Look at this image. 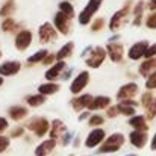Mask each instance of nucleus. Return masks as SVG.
Listing matches in <instances>:
<instances>
[{"instance_id":"f257e3e1","label":"nucleus","mask_w":156,"mask_h":156,"mask_svg":"<svg viewBox=\"0 0 156 156\" xmlns=\"http://www.w3.org/2000/svg\"><path fill=\"white\" fill-rule=\"evenodd\" d=\"M132 8H133V0H127L118 11H115L112 14V17L109 18V23H108V29L112 34H117L127 24V21L132 15Z\"/></svg>"},{"instance_id":"f03ea898","label":"nucleus","mask_w":156,"mask_h":156,"mask_svg":"<svg viewBox=\"0 0 156 156\" xmlns=\"http://www.w3.org/2000/svg\"><path fill=\"white\" fill-rule=\"evenodd\" d=\"M24 127H26V130H30L35 138H44L49 135L50 120L44 115H34L26 120Z\"/></svg>"},{"instance_id":"7ed1b4c3","label":"nucleus","mask_w":156,"mask_h":156,"mask_svg":"<svg viewBox=\"0 0 156 156\" xmlns=\"http://www.w3.org/2000/svg\"><path fill=\"white\" fill-rule=\"evenodd\" d=\"M126 144V136L121 132H112L111 135L106 136L103 144L97 149V155H111V153H117L123 146Z\"/></svg>"},{"instance_id":"20e7f679","label":"nucleus","mask_w":156,"mask_h":156,"mask_svg":"<svg viewBox=\"0 0 156 156\" xmlns=\"http://www.w3.org/2000/svg\"><path fill=\"white\" fill-rule=\"evenodd\" d=\"M103 5V0H88L87 5L82 8V11L77 14V23L80 26H90L91 21L96 18V14L100 11Z\"/></svg>"},{"instance_id":"39448f33","label":"nucleus","mask_w":156,"mask_h":156,"mask_svg":"<svg viewBox=\"0 0 156 156\" xmlns=\"http://www.w3.org/2000/svg\"><path fill=\"white\" fill-rule=\"evenodd\" d=\"M106 59H108V53L103 46H93L91 52L83 59V62L90 70H97L106 62Z\"/></svg>"},{"instance_id":"423d86ee","label":"nucleus","mask_w":156,"mask_h":156,"mask_svg":"<svg viewBox=\"0 0 156 156\" xmlns=\"http://www.w3.org/2000/svg\"><path fill=\"white\" fill-rule=\"evenodd\" d=\"M90 82H91V73L88 70H82L71 79L68 90L73 96H79L85 91V88L90 85Z\"/></svg>"},{"instance_id":"0eeeda50","label":"nucleus","mask_w":156,"mask_h":156,"mask_svg":"<svg viewBox=\"0 0 156 156\" xmlns=\"http://www.w3.org/2000/svg\"><path fill=\"white\" fill-rule=\"evenodd\" d=\"M138 94H140V85H138L135 80H130V82L123 83V85L117 90V93H115V99H117V102L133 100Z\"/></svg>"},{"instance_id":"6e6552de","label":"nucleus","mask_w":156,"mask_h":156,"mask_svg":"<svg viewBox=\"0 0 156 156\" xmlns=\"http://www.w3.org/2000/svg\"><path fill=\"white\" fill-rule=\"evenodd\" d=\"M58 37H59V34L50 21H44L38 27V41L41 44H53L58 41Z\"/></svg>"},{"instance_id":"1a4fd4ad","label":"nucleus","mask_w":156,"mask_h":156,"mask_svg":"<svg viewBox=\"0 0 156 156\" xmlns=\"http://www.w3.org/2000/svg\"><path fill=\"white\" fill-rule=\"evenodd\" d=\"M34 43V32L30 29L23 27L14 35V47L18 52H26Z\"/></svg>"},{"instance_id":"9d476101","label":"nucleus","mask_w":156,"mask_h":156,"mask_svg":"<svg viewBox=\"0 0 156 156\" xmlns=\"http://www.w3.org/2000/svg\"><path fill=\"white\" fill-rule=\"evenodd\" d=\"M106 130L103 127H96V129H91L88 133H87V138L83 140V146L87 149H99L103 141L106 140Z\"/></svg>"},{"instance_id":"9b49d317","label":"nucleus","mask_w":156,"mask_h":156,"mask_svg":"<svg viewBox=\"0 0 156 156\" xmlns=\"http://www.w3.org/2000/svg\"><path fill=\"white\" fill-rule=\"evenodd\" d=\"M149 46H150V43H149L147 40H141V41L133 43V44L126 50V56H127V59H129V61H132V62H138V61L144 59V58H146V52H147V49H149Z\"/></svg>"},{"instance_id":"f8f14e48","label":"nucleus","mask_w":156,"mask_h":156,"mask_svg":"<svg viewBox=\"0 0 156 156\" xmlns=\"http://www.w3.org/2000/svg\"><path fill=\"white\" fill-rule=\"evenodd\" d=\"M105 49H106L108 58L111 59V62H114V64H121V62L124 61L126 49H124V44H123V43H120V41L106 43Z\"/></svg>"},{"instance_id":"ddd939ff","label":"nucleus","mask_w":156,"mask_h":156,"mask_svg":"<svg viewBox=\"0 0 156 156\" xmlns=\"http://www.w3.org/2000/svg\"><path fill=\"white\" fill-rule=\"evenodd\" d=\"M53 26H55V29L58 30V34L59 35H62V37H67V35H70L71 34V29H73V20L71 18H68V17H65L62 12H56L55 15H53Z\"/></svg>"},{"instance_id":"4468645a","label":"nucleus","mask_w":156,"mask_h":156,"mask_svg":"<svg viewBox=\"0 0 156 156\" xmlns=\"http://www.w3.org/2000/svg\"><path fill=\"white\" fill-rule=\"evenodd\" d=\"M67 70V62L65 61H56L52 67H49L44 73V79L49 82H58L62 79L64 71Z\"/></svg>"},{"instance_id":"2eb2a0df","label":"nucleus","mask_w":156,"mask_h":156,"mask_svg":"<svg viewBox=\"0 0 156 156\" xmlns=\"http://www.w3.org/2000/svg\"><path fill=\"white\" fill-rule=\"evenodd\" d=\"M23 68V64L18 59H9L0 64V76L2 77H12L17 76Z\"/></svg>"},{"instance_id":"dca6fc26","label":"nucleus","mask_w":156,"mask_h":156,"mask_svg":"<svg viewBox=\"0 0 156 156\" xmlns=\"http://www.w3.org/2000/svg\"><path fill=\"white\" fill-rule=\"evenodd\" d=\"M93 97H94V96L90 94V93H82V94H79V96H73V99L70 100V106H71V109H73L74 112L80 114L82 111H87V109H88V106L91 103Z\"/></svg>"},{"instance_id":"f3484780","label":"nucleus","mask_w":156,"mask_h":156,"mask_svg":"<svg viewBox=\"0 0 156 156\" xmlns=\"http://www.w3.org/2000/svg\"><path fill=\"white\" fill-rule=\"evenodd\" d=\"M129 143L132 147L135 149H144L149 143V132H143V130H130L129 136H127Z\"/></svg>"},{"instance_id":"a211bd4d","label":"nucleus","mask_w":156,"mask_h":156,"mask_svg":"<svg viewBox=\"0 0 156 156\" xmlns=\"http://www.w3.org/2000/svg\"><path fill=\"white\" fill-rule=\"evenodd\" d=\"M6 114L11 121H23L29 117V109L24 105H12L8 108Z\"/></svg>"},{"instance_id":"6ab92c4d","label":"nucleus","mask_w":156,"mask_h":156,"mask_svg":"<svg viewBox=\"0 0 156 156\" xmlns=\"http://www.w3.org/2000/svg\"><path fill=\"white\" fill-rule=\"evenodd\" d=\"M112 105V99L109 96H105V94H99V96H94L91 103L88 106V111L91 112H97V111H106L109 106Z\"/></svg>"},{"instance_id":"aec40b11","label":"nucleus","mask_w":156,"mask_h":156,"mask_svg":"<svg viewBox=\"0 0 156 156\" xmlns=\"http://www.w3.org/2000/svg\"><path fill=\"white\" fill-rule=\"evenodd\" d=\"M65 132H68L67 124H65L61 118H53L52 121H50V130H49V135H47V136L52 138V140L59 141V138H61Z\"/></svg>"},{"instance_id":"412c9836","label":"nucleus","mask_w":156,"mask_h":156,"mask_svg":"<svg viewBox=\"0 0 156 156\" xmlns=\"http://www.w3.org/2000/svg\"><path fill=\"white\" fill-rule=\"evenodd\" d=\"M58 146V141L52 140V138H46L43 140L34 150V155L35 156H50V153H53V150L56 149Z\"/></svg>"},{"instance_id":"4be33fe9","label":"nucleus","mask_w":156,"mask_h":156,"mask_svg":"<svg viewBox=\"0 0 156 156\" xmlns=\"http://www.w3.org/2000/svg\"><path fill=\"white\" fill-rule=\"evenodd\" d=\"M117 106H118L120 115L130 118V117L136 115V108L140 106V102H136L135 99L133 100H123V102H118Z\"/></svg>"},{"instance_id":"5701e85b","label":"nucleus","mask_w":156,"mask_h":156,"mask_svg":"<svg viewBox=\"0 0 156 156\" xmlns=\"http://www.w3.org/2000/svg\"><path fill=\"white\" fill-rule=\"evenodd\" d=\"M146 2L144 0H138L136 3H133V8H132V15H133V26L135 27H140L144 21V11H146Z\"/></svg>"},{"instance_id":"b1692460","label":"nucleus","mask_w":156,"mask_h":156,"mask_svg":"<svg viewBox=\"0 0 156 156\" xmlns=\"http://www.w3.org/2000/svg\"><path fill=\"white\" fill-rule=\"evenodd\" d=\"M23 26L14 18V17H8V18H3L2 20V24H0V30L3 34H17L18 30H21Z\"/></svg>"},{"instance_id":"393cba45","label":"nucleus","mask_w":156,"mask_h":156,"mask_svg":"<svg viewBox=\"0 0 156 156\" xmlns=\"http://www.w3.org/2000/svg\"><path fill=\"white\" fill-rule=\"evenodd\" d=\"M127 124L132 127V130H143V132H149V124H147V118L146 115L136 114L133 117H130L127 120Z\"/></svg>"},{"instance_id":"a878e982","label":"nucleus","mask_w":156,"mask_h":156,"mask_svg":"<svg viewBox=\"0 0 156 156\" xmlns=\"http://www.w3.org/2000/svg\"><path fill=\"white\" fill-rule=\"evenodd\" d=\"M59 90H61V85L58 82H49V80H46V82H43V83L38 85L37 93H40V94H43L46 97H50V96L58 94Z\"/></svg>"},{"instance_id":"bb28decb","label":"nucleus","mask_w":156,"mask_h":156,"mask_svg":"<svg viewBox=\"0 0 156 156\" xmlns=\"http://www.w3.org/2000/svg\"><path fill=\"white\" fill-rule=\"evenodd\" d=\"M76 50V44L74 41H67L65 44H62V47L56 52V61H67L70 59Z\"/></svg>"},{"instance_id":"cd10ccee","label":"nucleus","mask_w":156,"mask_h":156,"mask_svg":"<svg viewBox=\"0 0 156 156\" xmlns=\"http://www.w3.org/2000/svg\"><path fill=\"white\" fill-rule=\"evenodd\" d=\"M153 71H156V58H150V59H144L140 65H138V74L141 77H147L150 76Z\"/></svg>"},{"instance_id":"c85d7f7f","label":"nucleus","mask_w":156,"mask_h":156,"mask_svg":"<svg viewBox=\"0 0 156 156\" xmlns=\"http://www.w3.org/2000/svg\"><path fill=\"white\" fill-rule=\"evenodd\" d=\"M49 50L46 49V47H43V49H38L35 53H32L27 59H26V65L27 67H34V65H37V64H43V61L46 59V56L49 55Z\"/></svg>"},{"instance_id":"c756f323","label":"nucleus","mask_w":156,"mask_h":156,"mask_svg":"<svg viewBox=\"0 0 156 156\" xmlns=\"http://www.w3.org/2000/svg\"><path fill=\"white\" fill-rule=\"evenodd\" d=\"M24 102L29 108H41L43 105L47 102V97L40 94V93H34V94H29L24 97Z\"/></svg>"},{"instance_id":"7c9ffc66","label":"nucleus","mask_w":156,"mask_h":156,"mask_svg":"<svg viewBox=\"0 0 156 156\" xmlns=\"http://www.w3.org/2000/svg\"><path fill=\"white\" fill-rule=\"evenodd\" d=\"M58 11L62 12L65 17H68V18H71V20H74V17H77L76 9H74V5H73L70 0H62V2H59V3H58Z\"/></svg>"},{"instance_id":"2f4dec72","label":"nucleus","mask_w":156,"mask_h":156,"mask_svg":"<svg viewBox=\"0 0 156 156\" xmlns=\"http://www.w3.org/2000/svg\"><path fill=\"white\" fill-rule=\"evenodd\" d=\"M15 11H17V3H15V0H5L3 5L0 6V18L14 17Z\"/></svg>"},{"instance_id":"473e14b6","label":"nucleus","mask_w":156,"mask_h":156,"mask_svg":"<svg viewBox=\"0 0 156 156\" xmlns=\"http://www.w3.org/2000/svg\"><path fill=\"white\" fill-rule=\"evenodd\" d=\"M105 120H106V117H105V115L99 114V112H93V114H91V117L88 118L87 124H88L91 129H96V127H103Z\"/></svg>"},{"instance_id":"72a5a7b5","label":"nucleus","mask_w":156,"mask_h":156,"mask_svg":"<svg viewBox=\"0 0 156 156\" xmlns=\"http://www.w3.org/2000/svg\"><path fill=\"white\" fill-rule=\"evenodd\" d=\"M105 27H106V20H105V17H96V18L91 21V24H90V30H91L93 34L102 32Z\"/></svg>"},{"instance_id":"f704fd0d","label":"nucleus","mask_w":156,"mask_h":156,"mask_svg":"<svg viewBox=\"0 0 156 156\" xmlns=\"http://www.w3.org/2000/svg\"><path fill=\"white\" fill-rule=\"evenodd\" d=\"M156 96H153V91H144L141 96H140V105L144 108V109H147L149 106H150V103L153 102V99H155Z\"/></svg>"},{"instance_id":"c9c22d12","label":"nucleus","mask_w":156,"mask_h":156,"mask_svg":"<svg viewBox=\"0 0 156 156\" xmlns=\"http://www.w3.org/2000/svg\"><path fill=\"white\" fill-rule=\"evenodd\" d=\"M144 24H146L147 29L156 30V11H150L147 14V17L144 18Z\"/></svg>"},{"instance_id":"e433bc0d","label":"nucleus","mask_w":156,"mask_h":156,"mask_svg":"<svg viewBox=\"0 0 156 156\" xmlns=\"http://www.w3.org/2000/svg\"><path fill=\"white\" fill-rule=\"evenodd\" d=\"M26 135V127L24 126H15L9 130V138L12 140H17V138H23Z\"/></svg>"},{"instance_id":"4c0bfd02","label":"nucleus","mask_w":156,"mask_h":156,"mask_svg":"<svg viewBox=\"0 0 156 156\" xmlns=\"http://www.w3.org/2000/svg\"><path fill=\"white\" fill-rule=\"evenodd\" d=\"M144 87H146L147 91H155L156 90V71H153L150 76L146 77V80H144Z\"/></svg>"},{"instance_id":"58836bf2","label":"nucleus","mask_w":156,"mask_h":156,"mask_svg":"<svg viewBox=\"0 0 156 156\" xmlns=\"http://www.w3.org/2000/svg\"><path fill=\"white\" fill-rule=\"evenodd\" d=\"M144 115H146L147 121H149V120H155L156 118V97L153 99V102L150 103V106L146 109V114H144Z\"/></svg>"},{"instance_id":"ea45409f","label":"nucleus","mask_w":156,"mask_h":156,"mask_svg":"<svg viewBox=\"0 0 156 156\" xmlns=\"http://www.w3.org/2000/svg\"><path fill=\"white\" fill-rule=\"evenodd\" d=\"M11 147V138L6 135H0V155L5 153Z\"/></svg>"},{"instance_id":"a19ab883","label":"nucleus","mask_w":156,"mask_h":156,"mask_svg":"<svg viewBox=\"0 0 156 156\" xmlns=\"http://www.w3.org/2000/svg\"><path fill=\"white\" fill-rule=\"evenodd\" d=\"M105 114H106V117H108V118H111V120H112V118H117V117L120 115L118 106H117V105H111V106L105 111Z\"/></svg>"},{"instance_id":"79ce46f5","label":"nucleus","mask_w":156,"mask_h":156,"mask_svg":"<svg viewBox=\"0 0 156 156\" xmlns=\"http://www.w3.org/2000/svg\"><path fill=\"white\" fill-rule=\"evenodd\" d=\"M71 141H73V135H71L70 132H65V133L59 138V141H58V143H59L62 147H67V146H68Z\"/></svg>"},{"instance_id":"37998d69","label":"nucleus","mask_w":156,"mask_h":156,"mask_svg":"<svg viewBox=\"0 0 156 156\" xmlns=\"http://www.w3.org/2000/svg\"><path fill=\"white\" fill-rule=\"evenodd\" d=\"M55 62H56V53H49V55L46 56V59L43 61V64H41V65H44V67H47V68H49V67H52Z\"/></svg>"},{"instance_id":"c03bdc74","label":"nucleus","mask_w":156,"mask_h":156,"mask_svg":"<svg viewBox=\"0 0 156 156\" xmlns=\"http://www.w3.org/2000/svg\"><path fill=\"white\" fill-rule=\"evenodd\" d=\"M9 129V118L0 117V135H5V132Z\"/></svg>"},{"instance_id":"a18cd8bd","label":"nucleus","mask_w":156,"mask_h":156,"mask_svg":"<svg viewBox=\"0 0 156 156\" xmlns=\"http://www.w3.org/2000/svg\"><path fill=\"white\" fill-rule=\"evenodd\" d=\"M150 58H156V43L155 44H150L147 52H146V58L144 59H150Z\"/></svg>"},{"instance_id":"49530a36","label":"nucleus","mask_w":156,"mask_h":156,"mask_svg":"<svg viewBox=\"0 0 156 156\" xmlns=\"http://www.w3.org/2000/svg\"><path fill=\"white\" fill-rule=\"evenodd\" d=\"M91 114H93V112H91V111H88V109H87V111H82V112L79 114L77 120H79V121H88V118L91 117Z\"/></svg>"},{"instance_id":"de8ad7c7","label":"nucleus","mask_w":156,"mask_h":156,"mask_svg":"<svg viewBox=\"0 0 156 156\" xmlns=\"http://www.w3.org/2000/svg\"><path fill=\"white\" fill-rule=\"evenodd\" d=\"M73 71H74V68H68L67 67V70L64 71V74H62V80H70L71 79V76H73Z\"/></svg>"},{"instance_id":"09e8293b","label":"nucleus","mask_w":156,"mask_h":156,"mask_svg":"<svg viewBox=\"0 0 156 156\" xmlns=\"http://www.w3.org/2000/svg\"><path fill=\"white\" fill-rule=\"evenodd\" d=\"M146 8L149 11H156V0H147L146 2Z\"/></svg>"},{"instance_id":"8fccbe9b","label":"nucleus","mask_w":156,"mask_h":156,"mask_svg":"<svg viewBox=\"0 0 156 156\" xmlns=\"http://www.w3.org/2000/svg\"><path fill=\"white\" fill-rule=\"evenodd\" d=\"M80 143H82V140H80L79 135H76V136L73 138V141H71V144H73L74 149H79V147H80Z\"/></svg>"},{"instance_id":"3c124183","label":"nucleus","mask_w":156,"mask_h":156,"mask_svg":"<svg viewBox=\"0 0 156 156\" xmlns=\"http://www.w3.org/2000/svg\"><path fill=\"white\" fill-rule=\"evenodd\" d=\"M150 149L156 152V132H155V135L152 136V140H150Z\"/></svg>"},{"instance_id":"603ef678","label":"nucleus","mask_w":156,"mask_h":156,"mask_svg":"<svg viewBox=\"0 0 156 156\" xmlns=\"http://www.w3.org/2000/svg\"><path fill=\"white\" fill-rule=\"evenodd\" d=\"M114 41H120V35H118V34H114V35L108 40V43H114Z\"/></svg>"},{"instance_id":"864d4df0","label":"nucleus","mask_w":156,"mask_h":156,"mask_svg":"<svg viewBox=\"0 0 156 156\" xmlns=\"http://www.w3.org/2000/svg\"><path fill=\"white\" fill-rule=\"evenodd\" d=\"M91 49H93V46L85 47V49H83V52H82V58H87V56H88V53L91 52Z\"/></svg>"},{"instance_id":"5fc2aeb1","label":"nucleus","mask_w":156,"mask_h":156,"mask_svg":"<svg viewBox=\"0 0 156 156\" xmlns=\"http://www.w3.org/2000/svg\"><path fill=\"white\" fill-rule=\"evenodd\" d=\"M3 83H5V77H2V76H0V88L3 87Z\"/></svg>"},{"instance_id":"6e6d98bb","label":"nucleus","mask_w":156,"mask_h":156,"mask_svg":"<svg viewBox=\"0 0 156 156\" xmlns=\"http://www.w3.org/2000/svg\"><path fill=\"white\" fill-rule=\"evenodd\" d=\"M124 156H138V155H135V153H129V155H124Z\"/></svg>"},{"instance_id":"4d7b16f0","label":"nucleus","mask_w":156,"mask_h":156,"mask_svg":"<svg viewBox=\"0 0 156 156\" xmlns=\"http://www.w3.org/2000/svg\"><path fill=\"white\" fill-rule=\"evenodd\" d=\"M2 56H3V53H2V50H0V59H2Z\"/></svg>"},{"instance_id":"13d9d810","label":"nucleus","mask_w":156,"mask_h":156,"mask_svg":"<svg viewBox=\"0 0 156 156\" xmlns=\"http://www.w3.org/2000/svg\"><path fill=\"white\" fill-rule=\"evenodd\" d=\"M82 156H96V155H82Z\"/></svg>"},{"instance_id":"bf43d9fd","label":"nucleus","mask_w":156,"mask_h":156,"mask_svg":"<svg viewBox=\"0 0 156 156\" xmlns=\"http://www.w3.org/2000/svg\"><path fill=\"white\" fill-rule=\"evenodd\" d=\"M70 2H73V0H70Z\"/></svg>"}]
</instances>
